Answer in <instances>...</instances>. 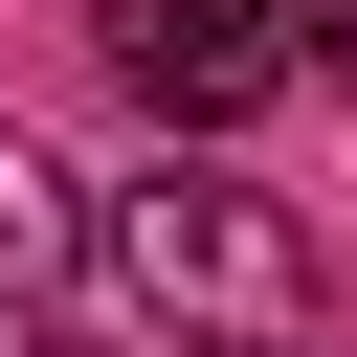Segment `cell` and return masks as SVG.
Masks as SVG:
<instances>
[{
    "instance_id": "obj_5",
    "label": "cell",
    "mask_w": 357,
    "mask_h": 357,
    "mask_svg": "<svg viewBox=\"0 0 357 357\" xmlns=\"http://www.w3.org/2000/svg\"><path fill=\"white\" fill-rule=\"evenodd\" d=\"M0 357H89V335H0Z\"/></svg>"
},
{
    "instance_id": "obj_3",
    "label": "cell",
    "mask_w": 357,
    "mask_h": 357,
    "mask_svg": "<svg viewBox=\"0 0 357 357\" xmlns=\"http://www.w3.org/2000/svg\"><path fill=\"white\" fill-rule=\"evenodd\" d=\"M67 245H89V201H67V178L0 134V290H22V268H67Z\"/></svg>"
},
{
    "instance_id": "obj_4",
    "label": "cell",
    "mask_w": 357,
    "mask_h": 357,
    "mask_svg": "<svg viewBox=\"0 0 357 357\" xmlns=\"http://www.w3.org/2000/svg\"><path fill=\"white\" fill-rule=\"evenodd\" d=\"M290 67H312V89H357V0H290Z\"/></svg>"
},
{
    "instance_id": "obj_2",
    "label": "cell",
    "mask_w": 357,
    "mask_h": 357,
    "mask_svg": "<svg viewBox=\"0 0 357 357\" xmlns=\"http://www.w3.org/2000/svg\"><path fill=\"white\" fill-rule=\"evenodd\" d=\"M112 89L178 134H245L290 89V0H112Z\"/></svg>"
},
{
    "instance_id": "obj_1",
    "label": "cell",
    "mask_w": 357,
    "mask_h": 357,
    "mask_svg": "<svg viewBox=\"0 0 357 357\" xmlns=\"http://www.w3.org/2000/svg\"><path fill=\"white\" fill-rule=\"evenodd\" d=\"M89 245H112V290H134L178 357H335V245H312L268 178H112Z\"/></svg>"
}]
</instances>
